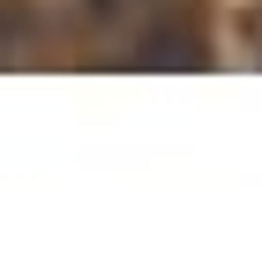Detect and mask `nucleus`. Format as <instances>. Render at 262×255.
<instances>
[{
	"instance_id": "1",
	"label": "nucleus",
	"mask_w": 262,
	"mask_h": 255,
	"mask_svg": "<svg viewBox=\"0 0 262 255\" xmlns=\"http://www.w3.org/2000/svg\"><path fill=\"white\" fill-rule=\"evenodd\" d=\"M158 15H165V0H75V23L105 45H135Z\"/></svg>"
}]
</instances>
